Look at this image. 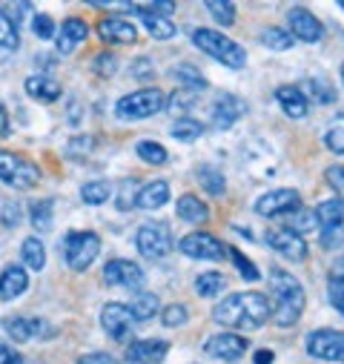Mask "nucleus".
Listing matches in <instances>:
<instances>
[{
    "label": "nucleus",
    "instance_id": "nucleus-1",
    "mask_svg": "<svg viewBox=\"0 0 344 364\" xmlns=\"http://www.w3.org/2000/svg\"><path fill=\"white\" fill-rule=\"evenodd\" d=\"M215 324L230 330H258L270 321V301L264 293H230L213 310Z\"/></svg>",
    "mask_w": 344,
    "mask_h": 364
},
{
    "label": "nucleus",
    "instance_id": "nucleus-2",
    "mask_svg": "<svg viewBox=\"0 0 344 364\" xmlns=\"http://www.w3.org/2000/svg\"><path fill=\"white\" fill-rule=\"evenodd\" d=\"M270 318L279 324V327H296L304 316V307H307V293H304V284L293 276L287 269H279L273 267L270 269Z\"/></svg>",
    "mask_w": 344,
    "mask_h": 364
},
{
    "label": "nucleus",
    "instance_id": "nucleus-3",
    "mask_svg": "<svg viewBox=\"0 0 344 364\" xmlns=\"http://www.w3.org/2000/svg\"><path fill=\"white\" fill-rule=\"evenodd\" d=\"M163 107H166V95L155 86H146V89H135V92L124 95L115 104V118L118 121H146V118L163 112Z\"/></svg>",
    "mask_w": 344,
    "mask_h": 364
},
{
    "label": "nucleus",
    "instance_id": "nucleus-4",
    "mask_svg": "<svg viewBox=\"0 0 344 364\" xmlns=\"http://www.w3.org/2000/svg\"><path fill=\"white\" fill-rule=\"evenodd\" d=\"M193 43L207 52L210 58H215L218 63L230 66V69H241L247 63V52L227 35H221L218 29H195L193 32Z\"/></svg>",
    "mask_w": 344,
    "mask_h": 364
},
{
    "label": "nucleus",
    "instance_id": "nucleus-5",
    "mask_svg": "<svg viewBox=\"0 0 344 364\" xmlns=\"http://www.w3.org/2000/svg\"><path fill=\"white\" fill-rule=\"evenodd\" d=\"M0 181L12 190H32L41 184V166L18 152L0 149Z\"/></svg>",
    "mask_w": 344,
    "mask_h": 364
},
{
    "label": "nucleus",
    "instance_id": "nucleus-6",
    "mask_svg": "<svg viewBox=\"0 0 344 364\" xmlns=\"http://www.w3.org/2000/svg\"><path fill=\"white\" fill-rule=\"evenodd\" d=\"M98 252H101V238L90 230H75L63 238V258H66L69 269H75V272L90 269L95 264Z\"/></svg>",
    "mask_w": 344,
    "mask_h": 364
},
{
    "label": "nucleus",
    "instance_id": "nucleus-7",
    "mask_svg": "<svg viewBox=\"0 0 344 364\" xmlns=\"http://www.w3.org/2000/svg\"><path fill=\"white\" fill-rule=\"evenodd\" d=\"M4 333L18 341V344H29V341H52L58 336V327L46 318H38V316H12V318H4L0 321Z\"/></svg>",
    "mask_w": 344,
    "mask_h": 364
},
{
    "label": "nucleus",
    "instance_id": "nucleus-8",
    "mask_svg": "<svg viewBox=\"0 0 344 364\" xmlns=\"http://www.w3.org/2000/svg\"><path fill=\"white\" fill-rule=\"evenodd\" d=\"M135 247L144 258L149 261H161L172 252V247H176V241H172V230L169 224L163 221H149L144 224L138 232H135Z\"/></svg>",
    "mask_w": 344,
    "mask_h": 364
},
{
    "label": "nucleus",
    "instance_id": "nucleus-9",
    "mask_svg": "<svg viewBox=\"0 0 344 364\" xmlns=\"http://www.w3.org/2000/svg\"><path fill=\"white\" fill-rule=\"evenodd\" d=\"M146 282L144 276V269L129 261V258H112L104 264V284L107 287H121V290H141Z\"/></svg>",
    "mask_w": 344,
    "mask_h": 364
},
{
    "label": "nucleus",
    "instance_id": "nucleus-10",
    "mask_svg": "<svg viewBox=\"0 0 344 364\" xmlns=\"http://www.w3.org/2000/svg\"><path fill=\"white\" fill-rule=\"evenodd\" d=\"M307 353L318 361H341L344 364V333L333 327L313 330L307 336Z\"/></svg>",
    "mask_w": 344,
    "mask_h": 364
},
{
    "label": "nucleus",
    "instance_id": "nucleus-11",
    "mask_svg": "<svg viewBox=\"0 0 344 364\" xmlns=\"http://www.w3.org/2000/svg\"><path fill=\"white\" fill-rule=\"evenodd\" d=\"M299 207H301V196L296 190H273V193L258 196L252 204V210L264 218H287Z\"/></svg>",
    "mask_w": 344,
    "mask_h": 364
},
{
    "label": "nucleus",
    "instance_id": "nucleus-12",
    "mask_svg": "<svg viewBox=\"0 0 344 364\" xmlns=\"http://www.w3.org/2000/svg\"><path fill=\"white\" fill-rule=\"evenodd\" d=\"M132 313H129V307L127 304H121V301H109V304H104L101 307V327H104V333L112 338V341H129L132 338Z\"/></svg>",
    "mask_w": 344,
    "mask_h": 364
},
{
    "label": "nucleus",
    "instance_id": "nucleus-13",
    "mask_svg": "<svg viewBox=\"0 0 344 364\" xmlns=\"http://www.w3.org/2000/svg\"><path fill=\"white\" fill-rule=\"evenodd\" d=\"M227 244H221L215 235L210 232H190L178 241V250L187 255V258H198V261H221L224 258V250Z\"/></svg>",
    "mask_w": 344,
    "mask_h": 364
},
{
    "label": "nucleus",
    "instance_id": "nucleus-14",
    "mask_svg": "<svg viewBox=\"0 0 344 364\" xmlns=\"http://www.w3.org/2000/svg\"><path fill=\"white\" fill-rule=\"evenodd\" d=\"M287 32L293 35V41H304V43H318L324 38V23L304 6H293L287 12Z\"/></svg>",
    "mask_w": 344,
    "mask_h": 364
},
{
    "label": "nucleus",
    "instance_id": "nucleus-15",
    "mask_svg": "<svg viewBox=\"0 0 344 364\" xmlns=\"http://www.w3.org/2000/svg\"><path fill=\"white\" fill-rule=\"evenodd\" d=\"M267 247H273L281 258H287V261H304L307 258V241L299 235V232H293V230H287V227H273L270 232H267Z\"/></svg>",
    "mask_w": 344,
    "mask_h": 364
},
{
    "label": "nucleus",
    "instance_id": "nucleus-16",
    "mask_svg": "<svg viewBox=\"0 0 344 364\" xmlns=\"http://www.w3.org/2000/svg\"><path fill=\"white\" fill-rule=\"evenodd\" d=\"M249 341L241 336V333H215L204 341V353L213 355V358H221V361H235L247 353Z\"/></svg>",
    "mask_w": 344,
    "mask_h": 364
},
{
    "label": "nucleus",
    "instance_id": "nucleus-17",
    "mask_svg": "<svg viewBox=\"0 0 344 364\" xmlns=\"http://www.w3.org/2000/svg\"><path fill=\"white\" fill-rule=\"evenodd\" d=\"M98 38L109 46H129L138 41V29L121 15H107L98 23Z\"/></svg>",
    "mask_w": 344,
    "mask_h": 364
},
{
    "label": "nucleus",
    "instance_id": "nucleus-18",
    "mask_svg": "<svg viewBox=\"0 0 344 364\" xmlns=\"http://www.w3.org/2000/svg\"><path fill=\"white\" fill-rule=\"evenodd\" d=\"M169 341L163 338H138V341H129L127 344V361L129 364H161L169 353Z\"/></svg>",
    "mask_w": 344,
    "mask_h": 364
},
{
    "label": "nucleus",
    "instance_id": "nucleus-19",
    "mask_svg": "<svg viewBox=\"0 0 344 364\" xmlns=\"http://www.w3.org/2000/svg\"><path fill=\"white\" fill-rule=\"evenodd\" d=\"M29 290V272L21 264H6L0 272V301H15Z\"/></svg>",
    "mask_w": 344,
    "mask_h": 364
},
{
    "label": "nucleus",
    "instance_id": "nucleus-20",
    "mask_svg": "<svg viewBox=\"0 0 344 364\" xmlns=\"http://www.w3.org/2000/svg\"><path fill=\"white\" fill-rule=\"evenodd\" d=\"M244 115V101L230 95V92H221L215 98V107H213V127L218 132H227L238 118Z\"/></svg>",
    "mask_w": 344,
    "mask_h": 364
},
{
    "label": "nucleus",
    "instance_id": "nucleus-21",
    "mask_svg": "<svg viewBox=\"0 0 344 364\" xmlns=\"http://www.w3.org/2000/svg\"><path fill=\"white\" fill-rule=\"evenodd\" d=\"M90 35V26H86L83 18H66L60 23V32H58V41H55V49L60 55H72L83 41Z\"/></svg>",
    "mask_w": 344,
    "mask_h": 364
},
{
    "label": "nucleus",
    "instance_id": "nucleus-22",
    "mask_svg": "<svg viewBox=\"0 0 344 364\" xmlns=\"http://www.w3.org/2000/svg\"><path fill=\"white\" fill-rule=\"evenodd\" d=\"M135 12L141 15V23L149 32V38H155V41H172V38L178 35V26L172 23V18H163L158 12H149L144 4H135Z\"/></svg>",
    "mask_w": 344,
    "mask_h": 364
},
{
    "label": "nucleus",
    "instance_id": "nucleus-23",
    "mask_svg": "<svg viewBox=\"0 0 344 364\" xmlns=\"http://www.w3.org/2000/svg\"><path fill=\"white\" fill-rule=\"evenodd\" d=\"M276 101H279V107H281V112L287 115V118H304L307 112H310V98L301 92L299 86H279L276 89Z\"/></svg>",
    "mask_w": 344,
    "mask_h": 364
},
{
    "label": "nucleus",
    "instance_id": "nucleus-24",
    "mask_svg": "<svg viewBox=\"0 0 344 364\" xmlns=\"http://www.w3.org/2000/svg\"><path fill=\"white\" fill-rule=\"evenodd\" d=\"M166 201H169V181H163V178L149 181V184L138 187V193H135V207L146 210V213L149 210H161Z\"/></svg>",
    "mask_w": 344,
    "mask_h": 364
},
{
    "label": "nucleus",
    "instance_id": "nucleus-25",
    "mask_svg": "<svg viewBox=\"0 0 344 364\" xmlns=\"http://www.w3.org/2000/svg\"><path fill=\"white\" fill-rule=\"evenodd\" d=\"M23 86H26V95L35 98V101H41V104H55L63 95L60 83L55 77H49V75H29Z\"/></svg>",
    "mask_w": 344,
    "mask_h": 364
},
{
    "label": "nucleus",
    "instance_id": "nucleus-26",
    "mask_svg": "<svg viewBox=\"0 0 344 364\" xmlns=\"http://www.w3.org/2000/svg\"><path fill=\"white\" fill-rule=\"evenodd\" d=\"M176 213H178V218L187 221V224H207V221H210V207H207L198 196H193V193H187V196L178 198Z\"/></svg>",
    "mask_w": 344,
    "mask_h": 364
},
{
    "label": "nucleus",
    "instance_id": "nucleus-27",
    "mask_svg": "<svg viewBox=\"0 0 344 364\" xmlns=\"http://www.w3.org/2000/svg\"><path fill=\"white\" fill-rule=\"evenodd\" d=\"M195 178H198V184L204 187V193L213 196V198H218V196L227 193L224 172H221L218 166H213V164H201V166H195Z\"/></svg>",
    "mask_w": 344,
    "mask_h": 364
},
{
    "label": "nucleus",
    "instance_id": "nucleus-28",
    "mask_svg": "<svg viewBox=\"0 0 344 364\" xmlns=\"http://www.w3.org/2000/svg\"><path fill=\"white\" fill-rule=\"evenodd\" d=\"M169 75L181 83L178 89H187V92H204V89L210 86V83H207V77H204L193 63H178V66H172V69H169Z\"/></svg>",
    "mask_w": 344,
    "mask_h": 364
},
{
    "label": "nucleus",
    "instance_id": "nucleus-29",
    "mask_svg": "<svg viewBox=\"0 0 344 364\" xmlns=\"http://www.w3.org/2000/svg\"><path fill=\"white\" fill-rule=\"evenodd\" d=\"M158 310H161V304H158V296L155 293H149V290H138L135 293V299H132V304H129V313H132V321H149V318H155L158 316Z\"/></svg>",
    "mask_w": 344,
    "mask_h": 364
},
{
    "label": "nucleus",
    "instance_id": "nucleus-30",
    "mask_svg": "<svg viewBox=\"0 0 344 364\" xmlns=\"http://www.w3.org/2000/svg\"><path fill=\"white\" fill-rule=\"evenodd\" d=\"M80 198H83V204H90V207L107 204L112 198V181H107V178L86 181V184L80 187Z\"/></svg>",
    "mask_w": 344,
    "mask_h": 364
},
{
    "label": "nucleus",
    "instance_id": "nucleus-31",
    "mask_svg": "<svg viewBox=\"0 0 344 364\" xmlns=\"http://www.w3.org/2000/svg\"><path fill=\"white\" fill-rule=\"evenodd\" d=\"M327 290H330V301L338 313H344V255L333 261L330 267V279H327Z\"/></svg>",
    "mask_w": 344,
    "mask_h": 364
},
{
    "label": "nucleus",
    "instance_id": "nucleus-32",
    "mask_svg": "<svg viewBox=\"0 0 344 364\" xmlns=\"http://www.w3.org/2000/svg\"><path fill=\"white\" fill-rule=\"evenodd\" d=\"M21 258H23V264H26V269L41 272V269L46 267V247H43V241L35 238V235L23 238V244H21Z\"/></svg>",
    "mask_w": 344,
    "mask_h": 364
},
{
    "label": "nucleus",
    "instance_id": "nucleus-33",
    "mask_svg": "<svg viewBox=\"0 0 344 364\" xmlns=\"http://www.w3.org/2000/svg\"><path fill=\"white\" fill-rule=\"evenodd\" d=\"M316 224H318V230H324V227H344V204L335 198H330V201H321L316 210Z\"/></svg>",
    "mask_w": 344,
    "mask_h": 364
},
{
    "label": "nucleus",
    "instance_id": "nucleus-34",
    "mask_svg": "<svg viewBox=\"0 0 344 364\" xmlns=\"http://www.w3.org/2000/svg\"><path fill=\"white\" fill-rule=\"evenodd\" d=\"M29 221L38 232H49L52 230V221H55V201L52 198H41L29 207Z\"/></svg>",
    "mask_w": 344,
    "mask_h": 364
},
{
    "label": "nucleus",
    "instance_id": "nucleus-35",
    "mask_svg": "<svg viewBox=\"0 0 344 364\" xmlns=\"http://www.w3.org/2000/svg\"><path fill=\"white\" fill-rule=\"evenodd\" d=\"M169 135L176 141H181V144H193V141H198L204 135V124L195 121V118H178L176 124H172Z\"/></svg>",
    "mask_w": 344,
    "mask_h": 364
},
{
    "label": "nucleus",
    "instance_id": "nucleus-36",
    "mask_svg": "<svg viewBox=\"0 0 344 364\" xmlns=\"http://www.w3.org/2000/svg\"><path fill=\"white\" fill-rule=\"evenodd\" d=\"M135 155H138L144 164H149V166H163V164L169 161L166 146H161L158 141H138V144H135Z\"/></svg>",
    "mask_w": 344,
    "mask_h": 364
},
{
    "label": "nucleus",
    "instance_id": "nucleus-37",
    "mask_svg": "<svg viewBox=\"0 0 344 364\" xmlns=\"http://www.w3.org/2000/svg\"><path fill=\"white\" fill-rule=\"evenodd\" d=\"M224 287H227V279L221 276V272H201V276L195 279V293L201 299H215Z\"/></svg>",
    "mask_w": 344,
    "mask_h": 364
},
{
    "label": "nucleus",
    "instance_id": "nucleus-38",
    "mask_svg": "<svg viewBox=\"0 0 344 364\" xmlns=\"http://www.w3.org/2000/svg\"><path fill=\"white\" fill-rule=\"evenodd\" d=\"M262 43L267 46V49H273V52H287V49H293V35L287 32V29H281V26H270V29H264L262 32Z\"/></svg>",
    "mask_w": 344,
    "mask_h": 364
},
{
    "label": "nucleus",
    "instance_id": "nucleus-39",
    "mask_svg": "<svg viewBox=\"0 0 344 364\" xmlns=\"http://www.w3.org/2000/svg\"><path fill=\"white\" fill-rule=\"evenodd\" d=\"M21 46V32L12 15L0 9V49H18Z\"/></svg>",
    "mask_w": 344,
    "mask_h": 364
},
{
    "label": "nucleus",
    "instance_id": "nucleus-40",
    "mask_svg": "<svg viewBox=\"0 0 344 364\" xmlns=\"http://www.w3.org/2000/svg\"><path fill=\"white\" fill-rule=\"evenodd\" d=\"M284 221H287L284 227H287V230H293V232H299V235H301V232H307V230H313V227H318V224H316V213H313V210H307V207H299V210H296V213H290Z\"/></svg>",
    "mask_w": 344,
    "mask_h": 364
},
{
    "label": "nucleus",
    "instance_id": "nucleus-41",
    "mask_svg": "<svg viewBox=\"0 0 344 364\" xmlns=\"http://www.w3.org/2000/svg\"><path fill=\"white\" fill-rule=\"evenodd\" d=\"M95 146H98V138H92V135H75L69 141V146H66V158L69 161H83Z\"/></svg>",
    "mask_w": 344,
    "mask_h": 364
},
{
    "label": "nucleus",
    "instance_id": "nucleus-42",
    "mask_svg": "<svg viewBox=\"0 0 344 364\" xmlns=\"http://www.w3.org/2000/svg\"><path fill=\"white\" fill-rule=\"evenodd\" d=\"M207 12L221 26H232L235 23V4H230V0H207Z\"/></svg>",
    "mask_w": 344,
    "mask_h": 364
},
{
    "label": "nucleus",
    "instance_id": "nucleus-43",
    "mask_svg": "<svg viewBox=\"0 0 344 364\" xmlns=\"http://www.w3.org/2000/svg\"><path fill=\"white\" fill-rule=\"evenodd\" d=\"M227 252H230V258H232V264L238 267V272H241V279H247V282H258L262 279V272H258V267L238 250V247H227Z\"/></svg>",
    "mask_w": 344,
    "mask_h": 364
},
{
    "label": "nucleus",
    "instance_id": "nucleus-44",
    "mask_svg": "<svg viewBox=\"0 0 344 364\" xmlns=\"http://www.w3.org/2000/svg\"><path fill=\"white\" fill-rule=\"evenodd\" d=\"M161 321H163V327H181V324L190 321V313H187L184 304H169V307H163Z\"/></svg>",
    "mask_w": 344,
    "mask_h": 364
},
{
    "label": "nucleus",
    "instance_id": "nucleus-45",
    "mask_svg": "<svg viewBox=\"0 0 344 364\" xmlns=\"http://www.w3.org/2000/svg\"><path fill=\"white\" fill-rule=\"evenodd\" d=\"M115 69H118V58H115L112 52H98V55L92 58V72H95V75H101V77H112Z\"/></svg>",
    "mask_w": 344,
    "mask_h": 364
},
{
    "label": "nucleus",
    "instance_id": "nucleus-46",
    "mask_svg": "<svg viewBox=\"0 0 344 364\" xmlns=\"http://www.w3.org/2000/svg\"><path fill=\"white\" fill-rule=\"evenodd\" d=\"M324 178H327L330 190L335 193V198L344 204V166H341V164H333V166H327V169H324Z\"/></svg>",
    "mask_w": 344,
    "mask_h": 364
},
{
    "label": "nucleus",
    "instance_id": "nucleus-47",
    "mask_svg": "<svg viewBox=\"0 0 344 364\" xmlns=\"http://www.w3.org/2000/svg\"><path fill=\"white\" fill-rule=\"evenodd\" d=\"M310 92H313V98H316L318 104H333V101H335V89H333L324 77L310 80Z\"/></svg>",
    "mask_w": 344,
    "mask_h": 364
},
{
    "label": "nucleus",
    "instance_id": "nucleus-48",
    "mask_svg": "<svg viewBox=\"0 0 344 364\" xmlns=\"http://www.w3.org/2000/svg\"><path fill=\"white\" fill-rule=\"evenodd\" d=\"M32 29H35V35H38L41 41H52V38L58 35V26H55V21H52L49 15H35Z\"/></svg>",
    "mask_w": 344,
    "mask_h": 364
},
{
    "label": "nucleus",
    "instance_id": "nucleus-49",
    "mask_svg": "<svg viewBox=\"0 0 344 364\" xmlns=\"http://www.w3.org/2000/svg\"><path fill=\"white\" fill-rule=\"evenodd\" d=\"M129 75L138 77V80H152L155 77V66L149 58H135L132 66H129Z\"/></svg>",
    "mask_w": 344,
    "mask_h": 364
},
{
    "label": "nucleus",
    "instance_id": "nucleus-50",
    "mask_svg": "<svg viewBox=\"0 0 344 364\" xmlns=\"http://www.w3.org/2000/svg\"><path fill=\"white\" fill-rule=\"evenodd\" d=\"M318 232H321V247H324V250L341 247V241H344V227H324V230H318Z\"/></svg>",
    "mask_w": 344,
    "mask_h": 364
},
{
    "label": "nucleus",
    "instance_id": "nucleus-51",
    "mask_svg": "<svg viewBox=\"0 0 344 364\" xmlns=\"http://www.w3.org/2000/svg\"><path fill=\"white\" fill-rule=\"evenodd\" d=\"M324 146L335 155H344V127H333L327 135H324Z\"/></svg>",
    "mask_w": 344,
    "mask_h": 364
},
{
    "label": "nucleus",
    "instance_id": "nucleus-52",
    "mask_svg": "<svg viewBox=\"0 0 344 364\" xmlns=\"http://www.w3.org/2000/svg\"><path fill=\"white\" fill-rule=\"evenodd\" d=\"M132 181H127V184L121 187V193H118V201H115V207L121 210V213H127V210H135V193H132Z\"/></svg>",
    "mask_w": 344,
    "mask_h": 364
},
{
    "label": "nucleus",
    "instance_id": "nucleus-53",
    "mask_svg": "<svg viewBox=\"0 0 344 364\" xmlns=\"http://www.w3.org/2000/svg\"><path fill=\"white\" fill-rule=\"evenodd\" d=\"M0 221H4V227L15 230V227L21 224V207H18L15 201H9V204L4 207V213H0Z\"/></svg>",
    "mask_w": 344,
    "mask_h": 364
},
{
    "label": "nucleus",
    "instance_id": "nucleus-54",
    "mask_svg": "<svg viewBox=\"0 0 344 364\" xmlns=\"http://www.w3.org/2000/svg\"><path fill=\"white\" fill-rule=\"evenodd\" d=\"M0 364H26V361H23V355L12 344L0 341Z\"/></svg>",
    "mask_w": 344,
    "mask_h": 364
},
{
    "label": "nucleus",
    "instance_id": "nucleus-55",
    "mask_svg": "<svg viewBox=\"0 0 344 364\" xmlns=\"http://www.w3.org/2000/svg\"><path fill=\"white\" fill-rule=\"evenodd\" d=\"M77 364H121L115 355H109V353H86V355H80L77 358Z\"/></svg>",
    "mask_w": 344,
    "mask_h": 364
},
{
    "label": "nucleus",
    "instance_id": "nucleus-56",
    "mask_svg": "<svg viewBox=\"0 0 344 364\" xmlns=\"http://www.w3.org/2000/svg\"><path fill=\"white\" fill-rule=\"evenodd\" d=\"M9 112H6V107L0 104V138H9Z\"/></svg>",
    "mask_w": 344,
    "mask_h": 364
},
{
    "label": "nucleus",
    "instance_id": "nucleus-57",
    "mask_svg": "<svg viewBox=\"0 0 344 364\" xmlns=\"http://www.w3.org/2000/svg\"><path fill=\"white\" fill-rule=\"evenodd\" d=\"M273 358H276L273 350H258L255 353V364H273Z\"/></svg>",
    "mask_w": 344,
    "mask_h": 364
},
{
    "label": "nucleus",
    "instance_id": "nucleus-58",
    "mask_svg": "<svg viewBox=\"0 0 344 364\" xmlns=\"http://www.w3.org/2000/svg\"><path fill=\"white\" fill-rule=\"evenodd\" d=\"M341 83H344V63H341Z\"/></svg>",
    "mask_w": 344,
    "mask_h": 364
},
{
    "label": "nucleus",
    "instance_id": "nucleus-59",
    "mask_svg": "<svg viewBox=\"0 0 344 364\" xmlns=\"http://www.w3.org/2000/svg\"><path fill=\"white\" fill-rule=\"evenodd\" d=\"M341 9H344V4H341Z\"/></svg>",
    "mask_w": 344,
    "mask_h": 364
},
{
    "label": "nucleus",
    "instance_id": "nucleus-60",
    "mask_svg": "<svg viewBox=\"0 0 344 364\" xmlns=\"http://www.w3.org/2000/svg\"><path fill=\"white\" fill-rule=\"evenodd\" d=\"M341 316H344V313H341Z\"/></svg>",
    "mask_w": 344,
    "mask_h": 364
}]
</instances>
